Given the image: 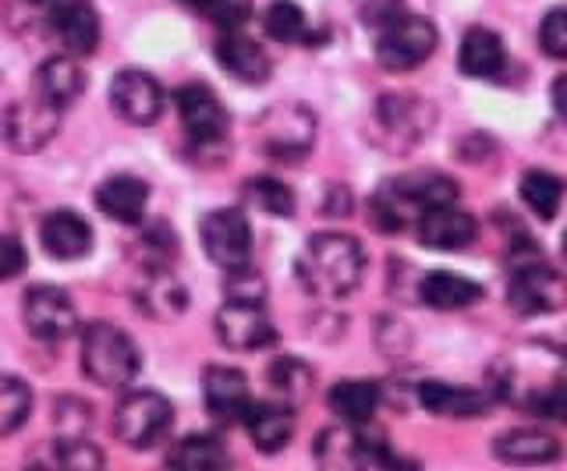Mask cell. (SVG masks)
Wrapping results in <instances>:
<instances>
[{"label":"cell","mask_w":567,"mask_h":471,"mask_svg":"<svg viewBox=\"0 0 567 471\" xmlns=\"http://www.w3.org/2000/svg\"><path fill=\"white\" fill-rule=\"evenodd\" d=\"M150 202V185L132 174H114L96 188V209L114 223H138L146 217Z\"/></svg>","instance_id":"obj_23"},{"label":"cell","mask_w":567,"mask_h":471,"mask_svg":"<svg viewBox=\"0 0 567 471\" xmlns=\"http://www.w3.org/2000/svg\"><path fill=\"white\" fill-rule=\"evenodd\" d=\"M539 46L546 57L567 61V8L546 11V19L539 25Z\"/></svg>","instance_id":"obj_39"},{"label":"cell","mask_w":567,"mask_h":471,"mask_svg":"<svg viewBox=\"0 0 567 471\" xmlns=\"http://www.w3.org/2000/svg\"><path fill=\"white\" fill-rule=\"evenodd\" d=\"M61 125V111L47 103L43 96L35 100H14L0 117V135L14 153H40Z\"/></svg>","instance_id":"obj_10"},{"label":"cell","mask_w":567,"mask_h":471,"mask_svg":"<svg viewBox=\"0 0 567 471\" xmlns=\"http://www.w3.org/2000/svg\"><path fill=\"white\" fill-rule=\"evenodd\" d=\"M217 341L227 352H262V347L277 344V326L266 316L262 302H235L227 299L213 320Z\"/></svg>","instance_id":"obj_9"},{"label":"cell","mask_w":567,"mask_h":471,"mask_svg":"<svg viewBox=\"0 0 567 471\" xmlns=\"http://www.w3.org/2000/svg\"><path fill=\"white\" fill-rule=\"evenodd\" d=\"M549 100H554V111L567 121V75H560L554 85H549Z\"/></svg>","instance_id":"obj_45"},{"label":"cell","mask_w":567,"mask_h":471,"mask_svg":"<svg viewBox=\"0 0 567 471\" xmlns=\"http://www.w3.org/2000/svg\"><path fill=\"white\" fill-rule=\"evenodd\" d=\"M138 308L153 320H177L188 308V291L177 276L167 270H142L138 287H135Z\"/></svg>","instance_id":"obj_22"},{"label":"cell","mask_w":567,"mask_h":471,"mask_svg":"<svg viewBox=\"0 0 567 471\" xmlns=\"http://www.w3.org/2000/svg\"><path fill=\"white\" fill-rule=\"evenodd\" d=\"M354 11H359L362 25L380 32L386 22H394L398 14H404V0H354Z\"/></svg>","instance_id":"obj_43"},{"label":"cell","mask_w":567,"mask_h":471,"mask_svg":"<svg viewBox=\"0 0 567 471\" xmlns=\"http://www.w3.org/2000/svg\"><path fill=\"white\" fill-rule=\"evenodd\" d=\"M380 400H383V390H380V383H372V379H341L327 390L330 411L348 426H369V418L377 415Z\"/></svg>","instance_id":"obj_28"},{"label":"cell","mask_w":567,"mask_h":471,"mask_svg":"<svg viewBox=\"0 0 567 471\" xmlns=\"http://www.w3.org/2000/svg\"><path fill=\"white\" fill-rule=\"evenodd\" d=\"M415 234L422 245L433 252H461L478 238V223L472 213H465V209H457V206H436L419 213Z\"/></svg>","instance_id":"obj_15"},{"label":"cell","mask_w":567,"mask_h":471,"mask_svg":"<svg viewBox=\"0 0 567 471\" xmlns=\"http://www.w3.org/2000/svg\"><path fill=\"white\" fill-rule=\"evenodd\" d=\"M483 284L468 281V276L451 273V270H433L425 273L419 281V302L425 308H436V312H457V308H468L475 302H483Z\"/></svg>","instance_id":"obj_25"},{"label":"cell","mask_w":567,"mask_h":471,"mask_svg":"<svg viewBox=\"0 0 567 471\" xmlns=\"http://www.w3.org/2000/svg\"><path fill=\"white\" fill-rule=\"evenodd\" d=\"M419 405L436 418H483L493 408V394L478 387H457V383L430 379L419 387Z\"/></svg>","instance_id":"obj_18"},{"label":"cell","mask_w":567,"mask_h":471,"mask_svg":"<svg viewBox=\"0 0 567 471\" xmlns=\"http://www.w3.org/2000/svg\"><path fill=\"white\" fill-rule=\"evenodd\" d=\"M266 383H270V390L277 400H284V405H301L309 394H312V383H316V373L309 369L301 358H274L270 365H266Z\"/></svg>","instance_id":"obj_29"},{"label":"cell","mask_w":567,"mask_h":471,"mask_svg":"<svg viewBox=\"0 0 567 471\" xmlns=\"http://www.w3.org/2000/svg\"><path fill=\"white\" fill-rule=\"evenodd\" d=\"M53 447H58V458L53 461L64 468H100L103 464V453L93 443H85V436H64V440Z\"/></svg>","instance_id":"obj_41"},{"label":"cell","mask_w":567,"mask_h":471,"mask_svg":"<svg viewBox=\"0 0 567 471\" xmlns=\"http://www.w3.org/2000/svg\"><path fill=\"white\" fill-rule=\"evenodd\" d=\"M560 453L564 447L557 443V436L543 429H511L493 440V458L504 464H549L560 461Z\"/></svg>","instance_id":"obj_24"},{"label":"cell","mask_w":567,"mask_h":471,"mask_svg":"<svg viewBox=\"0 0 567 471\" xmlns=\"http://www.w3.org/2000/svg\"><path fill=\"white\" fill-rule=\"evenodd\" d=\"M138 249H142V259H146L142 270H167L171 259L177 255V241L167 223H153L150 231L138 238Z\"/></svg>","instance_id":"obj_37"},{"label":"cell","mask_w":567,"mask_h":471,"mask_svg":"<svg viewBox=\"0 0 567 471\" xmlns=\"http://www.w3.org/2000/svg\"><path fill=\"white\" fill-rule=\"evenodd\" d=\"M507 302L518 316H549L567 308V276L543 263H525L514 270Z\"/></svg>","instance_id":"obj_7"},{"label":"cell","mask_w":567,"mask_h":471,"mask_svg":"<svg viewBox=\"0 0 567 471\" xmlns=\"http://www.w3.org/2000/svg\"><path fill=\"white\" fill-rule=\"evenodd\" d=\"M182 4L206 14L220 29H241L248 22V14H252V0H182Z\"/></svg>","instance_id":"obj_35"},{"label":"cell","mask_w":567,"mask_h":471,"mask_svg":"<svg viewBox=\"0 0 567 471\" xmlns=\"http://www.w3.org/2000/svg\"><path fill=\"white\" fill-rule=\"evenodd\" d=\"M404 217H408V209H404V202L394 196V188H390V185H380L377 196L369 199V223L377 227L380 234H398L401 227L408 223Z\"/></svg>","instance_id":"obj_36"},{"label":"cell","mask_w":567,"mask_h":471,"mask_svg":"<svg viewBox=\"0 0 567 471\" xmlns=\"http://www.w3.org/2000/svg\"><path fill=\"white\" fill-rule=\"evenodd\" d=\"M40 245L47 255L71 263V259H82L93 252V227L79 217L75 209H53L40 223Z\"/></svg>","instance_id":"obj_17"},{"label":"cell","mask_w":567,"mask_h":471,"mask_svg":"<svg viewBox=\"0 0 567 471\" xmlns=\"http://www.w3.org/2000/svg\"><path fill=\"white\" fill-rule=\"evenodd\" d=\"M436 25L422 14H398L394 22H386L377 36V61L386 72H412L436 54Z\"/></svg>","instance_id":"obj_3"},{"label":"cell","mask_w":567,"mask_h":471,"mask_svg":"<svg viewBox=\"0 0 567 471\" xmlns=\"http://www.w3.org/2000/svg\"><path fill=\"white\" fill-rule=\"evenodd\" d=\"M174 103H177V117H182V125L188 132L192 143L199 146H217L227 138V128H230V117L224 111L220 96L209 90L203 82H188L182 90L174 93Z\"/></svg>","instance_id":"obj_11"},{"label":"cell","mask_w":567,"mask_h":471,"mask_svg":"<svg viewBox=\"0 0 567 471\" xmlns=\"http://www.w3.org/2000/svg\"><path fill=\"white\" fill-rule=\"evenodd\" d=\"M29 4H40V8H43V4H47V0H29Z\"/></svg>","instance_id":"obj_46"},{"label":"cell","mask_w":567,"mask_h":471,"mask_svg":"<svg viewBox=\"0 0 567 471\" xmlns=\"http://www.w3.org/2000/svg\"><path fill=\"white\" fill-rule=\"evenodd\" d=\"M25 249L22 241L11 238V234H0V284L4 281H14L18 273H25Z\"/></svg>","instance_id":"obj_44"},{"label":"cell","mask_w":567,"mask_h":471,"mask_svg":"<svg viewBox=\"0 0 567 471\" xmlns=\"http://www.w3.org/2000/svg\"><path fill=\"white\" fill-rule=\"evenodd\" d=\"M203 400L217 422H245V411L252 408L245 373L230 365H209L203 373Z\"/></svg>","instance_id":"obj_16"},{"label":"cell","mask_w":567,"mask_h":471,"mask_svg":"<svg viewBox=\"0 0 567 471\" xmlns=\"http://www.w3.org/2000/svg\"><path fill=\"white\" fill-rule=\"evenodd\" d=\"M457 67H461V75H468V78L496 82L507 72V46H504V40L496 36L493 29H486V25L468 29L465 40H461V50H457Z\"/></svg>","instance_id":"obj_20"},{"label":"cell","mask_w":567,"mask_h":471,"mask_svg":"<svg viewBox=\"0 0 567 471\" xmlns=\"http://www.w3.org/2000/svg\"><path fill=\"white\" fill-rule=\"evenodd\" d=\"M227 299L235 302H262L266 299V281L256 270H227Z\"/></svg>","instance_id":"obj_42"},{"label":"cell","mask_w":567,"mask_h":471,"mask_svg":"<svg viewBox=\"0 0 567 471\" xmlns=\"http://www.w3.org/2000/svg\"><path fill=\"white\" fill-rule=\"evenodd\" d=\"M245 199L252 202L256 209H262L266 217H291L295 213V196L291 188L277 181V178H252L245 181Z\"/></svg>","instance_id":"obj_34"},{"label":"cell","mask_w":567,"mask_h":471,"mask_svg":"<svg viewBox=\"0 0 567 471\" xmlns=\"http://www.w3.org/2000/svg\"><path fill=\"white\" fill-rule=\"evenodd\" d=\"M386 185L394 188V196L404 202V209H419V213L436 206H454L461 196L457 181L443 170H408L401 178H390Z\"/></svg>","instance_id":"obj_21"},{"label":"cell","mask_w":567,"mask_h":471,"mask_svg":"<svg viewBox=\"0 0 567 471\" xmlns=\"http://www.w3.org/2000/svg\"><path fill=\"white\" fill-rule=\"evenodd\" d=\"M50 29L58 32L68 54L89 57L100 46V19L93 0H47L43 4Z\"/></svg>","instance_id":"obj_13"},{"label":"cell","mask_w":567,"mask_h":471,"mask_svg":"<svg viewBox=\"0 0 567 471\" xmlns=\"http://www.w3.org/2000/svg\"><path fill=\"white\" fill-rule=\"evenodd\" d=\"M525 405L536 411V415H543V418H557V422H564L567 426V373L564 376H557L549 387H543V390H536L532 394Z\"/></svg>","instance_id":"obj_38"},{"label":"cell","mask_w":567,"mask_h":471,"mask_svg":"<svg viewBox=\"0 0 567 471\" xmlns=\"http://www.w3.org/2000/svg\"><path fill=\"white\" fill-rule=\"evenodd\" d=\"M564 255H567V234H564Z\"/></svg>","instance_id":"obj_47"},{"label":"cell","mask_w":567,"mask_h":471,"mask_svg":"<svg viewBox=\"0 0 567 471\" xmlns=\"http://www.w3.org/2000/svg\"><path fill=\"white\" fill-rule=\"evenodd\" d=\"M227 461L230 458L217 436H185V440L174 443V450L167 453L171 468H188V471H213V468H224Z\"/></svg>","instance_id":"obj_31"},{"label":"cell","mask_w":567,"mask_h":471,"mask_svg":"<svg viewBox=\"0 0 567 471\" xmlns=\"http://www.w3.org/2000/svg\"><path fill=\"white\" fill-rule=\"evenodd\" d=\"M138 347L114 323H93L82 329V369L103 390H121L138 376Z\"/></svg>","instance_id":"obj_2"},{"label":"cell","mask_w":567,"mask_h":471,"mask_svg":"<svg viewBox=\"0 0 567 471\" xmlns=\"http://www.w3.org/2000/svg\"><path fill=\"white\" fill-rule=\"evenodd\" d=\"M522 202L539 220H554L564 206V178L549 170H525L522 174Z\"/></svg>","instance_id":"obj_30"},{"label":"cell","mask_w":567,"mask_h":471,"mask_svg":"<svg viewBox=\"0 0 567 471\" xmlns=\"http://www.w3.org/2000/svg\"><path fill=\"white\" fill-rule=\"evenodd\" d=\"M316 143V117L301 103H284V107L266 111L259 121V146L266 156L280 164L306 160Z\"/></svg>","instance_id":"obj_5"},{"label":"cell","mask_w":567,"mask_h":471,"mask_svg":"<svg viewBox=\"0 0 567 471\" xmlns=\"http://www.w3.org/2000/svg\"><path fill=\"white\" fill-rule=\"evenodd\" d=\"M213 54H217V64L224 67L227 75H235L245 85H262L274 72L270 54H266L256 40L241 36L238 29H224L217 46H213Z\"/></svg>","instance_id":"obj_19"},{"label":"cell","mask_w":567,"mask_h":471,"mask_svg":"<svg viewBox=\"0 0 567 471\" xmlns=\"http://www.w3.org/2000/svg\"><path fill=\"white\" fill-rule=\"evenodd\" d=\"M262 29H266V36L277 43H316L306 11L291 4V0H274L262 14Z\"/></svg>","instance_id":"obj_32"},{"label":"cell","mask_w":567,"mask_h":471,"mask_svg":"<svg viewBox=\"0 0 567 471\" xmlns=\"http://www.w3.org/2000/svg\"><path fill=\"white\" fill-rule=\"evenodd\" d=\"M53 422L64 436H85V429L93 426V411H89L85 400L79 397H64L53 405Z\"/></svg>","instance_id":"obj_40"},{"label":"cell","mask_w":567,"mask_h":471,"mask_svg":"<svg viewBox=\"0 0 567 471\" xmlns=\"http://www.w3.org/2000/svg\"><path fill=\"white\" fill-rule=\"evenodd\" d=\"M245 429L252 436L256 450L262 453H277L291 443L295 436V408L274 400V405H252L245 411Z\"/></svg>","instance_id":"obj_26"},{"label":"cell","mask_w":567,"mask_h":471,"mask_svg":"<svg viewBox=\"0 0 567 471\" xmlns=\"http://www.w3.org/2000/svg\"><path fill=\"white\" fill-rule=\"evenodd\" d=\"M174 408L164 394L156 390H132L114 411V432L124 447L150 450L171 432Z\"/></svg>","instance_id":"obj_4"},{"label":"cell","mask_w":567,"mask_h":471,"mask_svg":"<svg viewBox=\"0 0 567 471\" xmlns=\"http://www.w3.org/2000/svg\"><path fill=\"white\" fill-rule=\"evenodd\" d=\"M35 93H40L47 103H53L58 111H64L85 93V72L71 54L47 57L40 64V72H35Z\"/></svg>","instance_id":"obj_27"},{"label":"cell","mask_w":567,"mask_h":471,"mask_svg":"<svg viewBox=\"0 0 567 471\" xmlns=\"http://www.w3.org/2000/svg\"><path fill=\"white\" fill-rule=\"evenodd\" d=\"M111 103L128 125H153L164 114V90L138 67H124L111 82Z\"/></svg>","instance_id":"obj_14"},{"label":"cell","mask_w":567,"mask_h":471,"mask_svg":"<svg viewBox=\"0 0 567 471\" xmlns=\"http://www.w3.org/2000/svg\"><path fill=\"white\" fill-rule=\"evenodd\" d=\"M25 326L35 341H47V344H58L68 341L71 334L79 329V312L71 305V299L53 284H40V287H29L25 291Z\"/></svg>","instance_id":"obj_12"},{"label":"cell","mask_w":567,"mask_h":471,"mask_svg":"<svg viewBox=\"0 0 567 471\" xmlns=\"http://www.w3.org/2000/svg\"><path fill=\"white\" fill-rule=\"evenodd\" d=\"M29 411H32V390L25 387V379L0 376V436L22 429Z\"/></svg>","instance_id":"obj_33"},{"label":"cell","mask_w":567,"mask_h":471,"mask_svg":"<svg viewBox=\"0 0 567 471\" xmlns=\"http://www.w3.org/2000/svg\"><path fill=\"white\" fill-rule=\"evenodd\" d=\"M362 273L365 249L359 245V238L341 231L312 234L298 259V281L316 299H344L362 284Z\"/></svg>","instance_id":"obj_1"},{"label":"cell","mask_w":567,"mask_h":471,"mask_svg":"<svg viewBox=\"0 0 567 471\" xmlns=\"http://www.w3.org/2000/svg\"><path fill=\"white\" fill-rule=\"evenodd\" d=\"M372 125L380 132V143L394 153L415 149L433 128V107L419 96L408 93H390L377 100V111H372Z\"/></svg>","instance_id":"obj_6"},{"label":"cell","mask_w":567,"mask_h":471,"mask_svg":"<svg viewBox=\"0 0 567 471\" xmlns=\"http://www.w3.org/2000/svg\"><path fill=\"white\" fill-rule=\"evenodd\" d=\"M199 238L203 252L220 270H241L252 259V227H248V217L241 209H213V213H206Z\"/></svg>","instance_id":"obj_8"}]
</instances>
